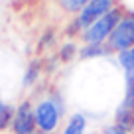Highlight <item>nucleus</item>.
<instances>
[{"label":"nucleus","instance_id":"nucleus-15","mask_svg":"<svg viewBox=\"0 0 134 134\" xmlns=\"http://www.w3.org/2000/svg\"><path fill=\"white\" fill-rule=\"evenodd\" d=\"M81 34H83V28H81V24L77 22V18L75 16L67 18V22L63 24V28H61V36H63V38H65V40H79Z\"/></svg>","mask_w":134,"mask_h":134},{"label":"nucleus","instance_id":"nucleus-14","mask_svg":"<svg viewBox=\"0 0 134 134\" xmlns=\"http://www.w3.org/2000/svg\"><path fill=\"white\" fill-rule=\"evenodd\" d=\"M87 4L89 0H63L61 4H57V10L63 12L67 18H71V16H77Z\"/></svg>","mask_w":134,"mask_h":134},{"label":"nucleus","instance_id":"nucleus-3","mask_svg":"<svg viewBox=\"0 0 134 134\" xmlns=\"http://www.w3.org/2000/svg\"><path fill=\"white\" fill-rule=\"evenodd\" d=\"M107 47L110 49L113 55L120 53V51L128 49V47H134V10L132 8L124 10L114 32L107 40Z\"/></svg>","mask_w":134,"mask_h":134},{"label":"nucleus","instance_id":"nucleus-16","mask_svg":"<svg viewBox=\"0 0 134 134\" xmlns=\"http://www.w3.org/2000/svg\"><path fill=\"white\" fill-rule=\"evenodd\" d=\"M120 103L134 109V71L124 73V95H122Z\"/></svg>","mask_w":134,"mask_h":134},{"label":"nucleus","instance_id":"nucleus-13","mask_svg":"<svg viewBox=\"0 0 134 134\" xmlns=\"http://www.w3.org/2000/svg\"><path fill=\"white\" fill-rule=\"evenodd\" d=\"M14 113H16V107H14L12 103L0 100V132L10 130L12 120H14Z\"/></svg>","mask_w":134,"mask_h":134},{"label":"nucleus","instance_id":"nucleus-21","mask_svg":"<svg viewBox=\"0 0 134 134\" xmlns=\"http://www.w3.org/2000/svg\"><path fill=\"white\" fill-rule=\"evenodd\" d=\"M0 100H2V97H0Z\"/></svg>","mask_w":134,"mask_h":134},{"label":"nucleus","instance_id":"nucleus-10","mask_svg":"<svg viewBox=\"0 0 134 134\" xmlns=\"http://www.w3.org/2000/svg\"><path fill=\"white\" fill-rule=\"evenodd\" d=\"M79 47H81L79 40H65L63 38L59 42L57 49H55V55L61 61V65H71L73 61H79Z\"/></svg>","mask_w":134,"mask_h":134},{"label":"nucleus","instance_id":"nucleus-1","mask_svg":"<svg viewBox=\"0 0 134 134\" xmlns=\"http://www.w3.org/2000/svg\"><path fill=\"white\" fill-rule=\"evenodd\" d=\"M34 113L38 130L57 134L67 118V100L57 87H47L38 99L34 100Z\"/></svg>","mask_w":134,"mask_h":134},{"label":"nucleus","instance_id":"nucleus-17","mask_svg":"<svg viewBox=\"0 0 134 134\" xmlns=\"http://www.w3.org/2000/svg\"><path fill=\"white\" fill-rule=\"evenodd\" d=\"M99 134H132V132H128L124 126H120V124H116V122L110 120V122H107V124L100 126Z\"/></svg>","mask_w":134,"mask_h":134},{"label":"nucleus","instance_id":"nucleus-5","mask_svg":"<svg viewBox=\"0 0 134 134\" xmlns=\"http://www.w3.org/2000/svg\"><path fill=\"white\" fill-rule=\"evenodd\" d=\"M120 4V0H89V4L77 14V22L81 24V28H89L91 24H95L99 18H103L105 14H109L114 6Z\"/></svg>","mask_w":134,"mask_h":134},{"label":"nucleus","instance_id":"nucleus-18","mask_svg":"<svg viewBox=\"0 0 134 134\" xmlns=\"http://www.w3.org/2000/svg\"><path fill=\"white\" fill-rule=\"evenodd\" d=\"M34 134H53V132H43V130H36Z\"/></svg>","mask_w":134,"mask_h":134},{"label":"nucleus","instance_id":"nucleus-11","mask_svg":"<svg viewBox=\"0 0 134 134\" xmlns=\"http://www.w3.org/2000/svg\"><path fill=\"white\" fill-rule=\"evenodd\" d=\"M113 122L124 126L128 132H134V109H130V107L118 103L116 109L113 110Z\"/></svg>","mask_w":134,"mask_h":134},{"label":"nucleus","instance_id":"nucleus-4","mask_svg":"<svg viewBox=\"0 0 134 134\" xmlns=\"http://www.w3.org/2000/svg\"><path fill=\"white\" fill-rule=\"evenodd\" d=\"M36 130H38V124H36V113H34V99L26 97L16 105V113H14L10 132L12 134H34Z\"/></svg>","mask_w":134,"mask_h":134},{"label":"nucleus","instance_id":"nucleus-2","mask_svg":"<svg viewBox=\"0 0 134 134\" xmlns=\"http://www.w3.org/2000/svg\"><path fill=\"white\" fill-rule=\"evenodd\" d=\"M124 10H126L124 4L114 6L109 14H105V16L99 18L95 24H91L89 28L83 30L79 42H81V43H107V40H109L110 34L114 32V28H116L118 20L122 18Z\"/></svg>","mask_w":134,"mask_h":134},{"label":"nucleus","instance_id":"nucleus-6","mask_svg":"<svg viewBox=\"0 0 134 134\" xmlns=\"http://www.w3.org/2000/svg\"><path fill=\"white\" fill-rule=\"evenodd\" d=\"M89 124H91V118L85 110H73L67 114L57 134H89Z\"/></svg>","mask_w":134,"mask_h":134},{"label":"nucleus","instance_id":"nucleus-9","mask_svg":"<svg viewBox=\"0 0 134 134\" xmlns=\"http://www.w3.org/2000/svg\"><path fill=\"white\" fill-rule=\"evenodd\" d=\"M57 46H59V32L55 28H51V26H47V28L40 34V38H38L36 53H38L40 57H43V55L55 51V49H57Z\"/></svg>","mask_w":134,"mask_h":134},{"label":"nucleus","instance_id":"nucleus-12","mask_svg":"<svg viewBox=\"0 0 134 134\" xmlns=\"http://www.w3.org/2000/svg\"><path fill=\"white\" fill-rule=\"evenodd\" d=\"M114 63H116V67L122 73L134 71V47H128V49L116 53L114 55Z\"/></svg>","mask_w":134,"mask_h":134},{"label":"nucleus","instance_id":"nucleus-8","mask_svg":"<svg viewBox=\"0 0 134 134\" xmlns=\"http://www.w3.org/2000/svg\"><path fill=\"white\" fill-rule=\"evenodd\" d=\"M114 57L107 43H81L79 47V61L89 63V61H99V59H110Z\"/></svg>","mask_w":134,"mask_h":134},{"label":"nucleus","instance_id":"nucleus-7","mask_svg":"<svg viewBox=\"0 0 134 134\" xmlns=\"http://www.w3.org/2000/svg\"><path fill=\"white\" fill-rule=\"evenodd\" d=\"M46 75V69H43V57L36 55L28 61L24 69V75H22V89L30 91V89L38 87V83L42 81V77Z\"/></svg>","mask_w":134,"mask_h":134},{"label":"nucleus","instance_id":"nucleus-19","mask_svg":"<svg viewBox=\"0 0 134 134\" xmlns=\"http://www.w3.org/2000/svg\"><path fill=\"white\" fill-rule=\"evenodd\" d=\"M51 2H53V4H55V6H57V4H61L63 0H51Z\"/></svg>","mask_w":134,"mask_h":134},{"label":"nucleus","instance_id":"nucleus-20","mask_svg":"<svg viewBox=\"0 0 134 134\" xmlns=\"http://www.w3.org/2000/svg\"><path fill=\"white\" fill-rule=\"evenodd\" d=\"M89 134H99V132H89Z\"/></svg>","mask_w":134,"mask_h":134},{"label":"nucleus","instance_id":"nucleus-22","mask_svg":"<svg viewBox=\"0 0 134 134\" xmlns=\"http://www.w3.org/2000/svg\"><path fill=\"white\" fill-rule=\"evenodd\" d=\"M132 134H134V132H132Z\"/></svg>","mask_w":134,"mask_h":134}]
</instances>
